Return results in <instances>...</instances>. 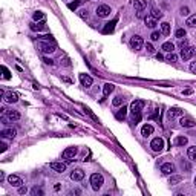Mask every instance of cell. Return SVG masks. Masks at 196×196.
<instances>
[{
  "label": "cell",
  "instance_id": "1",
  "mask_svg": "<svg viewBox=\"0 0 196 196\" xmlns=\"http://www.w3.org/2000/svg\"><path fill=\"white\" fill-rule=\"evenodd\" d=\"M103 184H104V178H103V175H100V173H94L92 176H90V185H92V188L94 190H100L101 187H103Z\"/></svg>",
  "mask_w": 196,
  "mask_h": 196
},
{
  "label": "cell",
  "instance_id": "2",
  "mask_svg": "<svg viewBox=\"0 0 196 196\" xmlns=\"http://www.w3.org/2000/svg\"><path fill=\"white\" fill-rule=\"evenodd\" d=\"M144 104H146V101H142V100H135V101H132V104H130V112L133 113V115L141 113Z\"/></svg>",
  "mask_w": 196,
  "mask_h": 196
},
{
  "label": "cell",
  "instance_id": "3",
  "mask_svg": "<svg viewBox=\"0 0 196 196\" xmlns=\"http://www.w3.org/2000/svg\"><path fill=\"white\" fill-rule=\"evenodd\" d=\"M142 46H144L142 37H140V35H133V37L130 39V48H132L133 51H140Z\"/></svg>",
  "mask_w": 196,
  "mask_h": 196
},
{
  "label": "cell",
  "instance_id": "4",
  "mask_svg": "<svg viewBox=\"0 0 196 196\" xmlns=\"http://www.w3.org/2000/svg\"><path fill=\"white\" fill-rule=\"evenodd\" d=\"M195 54H196V48H193V46H187V48L181 49V58L184 60V61L190 60Z\"/></svg>",
  "mask_w": 196,
  "mask_h": 196
},
{
  "label": "cell",
  "instance_id": "5",
  "mask_svg": "<svg viewBox=\"0 0 196 196\" xmlns=\"http://www.w3.org/2000/svg\"><path fill=\"white\" fill-rule=\"evenodd\" d=\"M112 13V9H111V6L109 5H100L97 8V15L98 17H101V18H104V17H109Z\"/></svg>",
  "mask_w": 196,
  "mask_h": 196
},
{
  "label": "cell",
  "instance_id": "6",
  "mask_svg": "<svg viewBox=\"0 0 196 196\" xmlns=\"http://www.w3.org/2000/svg\"><path fill=\"white\" fill-rule=\"evenodd\" d=\"M150 147H152L153 152H161L164 149V140L162 138H153L150 142Z\"/></svg>",
  "mask_w": 196,
  "mask_h": 196
},
{
  "label": "cell",
  "instance_id": "7",
  "mask_svg": "<svg viewBox=\"0 0 196 196\" xmlns=\"http://www.w3.org/2000/svg\"><path fill=\"white\" fill-rule=\"evenodd\" d=\"M40 49H42V52H44V54H51V52L55 51V43L42 42L40 43Z\"/></svg>",
  "mask_w": 196,
  "mask_h": 196
},
{
  "label": "cell",
  "instance_id": "8",
  "mask_svg": "<svg viewBox=\"0 0 196 196\" xmlns=\"http://www.w3.org/2000/svg\"><path fill=\"white\" fill-rule=\"evenodd\" d=\"M49 167L52 168L54 172H57V173H63V172H66V164H64V162H57V161H54V162L49 164Z\"/></svg>",
  "mask_w": 196,
  "mask_h": 196
},
{
  "label": "cell",
  "instance_id": "9",
  "mask_svg": "<svg viewBox=\"0 0 196 196\" xmlns=\"http://www.w3.org/2000/svg\"><path fill=\"white\" fill-rule=\"evenodd\" d=\"M179 123H181L182 127H188V129H192V127H196V121L193 120V118H190V116H182Z\"/></svg>",
  "mask_w": 196,
  "mask_h": 196
},
{
  "label": "cell",
  "instance_id": "10",
  "mask_svg": "<svg viewBox=\"0 0 196 196\" xmlns=\"http://www.w3.org/2000/svg\"><path fill=\"white\" fill-rule=\"evenodd\" d=\"M77 155V147H68L63 153H61V158L63 159H70V158H74Z\"/></svg>",
  "mask_w": 196,
  "mask_h": 196
},
{
  "label": "cell",
  "instance_id": "11",
  "mask_svg": "<svg viewBox=\"0 0 196 196\" xmlns=\"http://www.w3.org/2000/svg\"><path fill=\"white\" fill-rule=\"evenodd\" d=\"M8 182H9L13 187H20V185L23 184L22 178H20V176H17V175H9V176H8Z\"/></svg>",
  "mask_w": 196,
  "mask_h": 196
},
{
  "label": "cell",
  "instance_id": "12",
  "mask_svg": "<svg viewBox=\"0 0 196 196\" xmlns=\"http://www.w3.org/2000/svg\"><path fill=\"white\" fill-rule=\"evenodd\" d=\"M84 178V172L81 168H75L72 173H70V179L72 181H81Z\"/></svg>",
  "mask_w": 196,
  "mask_h": 196
},
{
  "label": "cell",
  "instance_id": "13",
  "mask_svg": "<svg viewBox=\"0 0 196 196\" xmlns=\"http://www.w3.org/2000/svg\"><path fill=\"white\" fill-rule=\"evenodd\" d=\"M80 81H81V84H83L84 87H90L92 83H94L92 77H89L87 74H80Z\"/></svg>",
  "mask_w": 196,
  "mask_h": 196
},
{
  "label": "cell",
  "instance_id": "14",
  "mask_svg": "<svg viewBox=\"0 0 196 196\" xmlns=\"http://www.w3.org/2000/svg\"><path fill=\"white\" fill-rule=\"evenodd\" d=\"M161 172H162V175H173L175 166H173L172 162H166V164L161 166Z\"/></svg>",
  "mask_w": 196,
  "mask_h": 196
},
{
  "label": "cell",
  "instance_id": "15",
  "mask_svg": "<svg viewBox=\"0 0 196 196\" xmlns=\"http://www.w3.org/2000/svg\"><path fill=\"white\" fill-rule=\"evenodd\" d=\"M6 103H17L18 101V95L15 94V92H8V94H5V98H3Z\"/></svg>",
  "mask_w": 196,
  "mask_h": 196
},
{
  "label": "cell",
  "instance_id": "16",
  "mask_svg": "<svg viewBox=\"0 0 196 196\" xmlns=\"http://www.w3.org/2000/svg\"><path fill=\"white\" fill-rule=\"evenodd\" d=\"M116 22H118V18H113L112 22L106 23V26H104V29H103V32H104V34H109V32H112L113 29H115V25H116Z\"/></svg>",
  "mask_w": 196,
  "mask_h": 196
},
{
  "label": "cell",
  "instance_id": "17",
  "mask_svg": "<svg viewBox=\"0 0 196 196\" xmlns=\"http://www.w3.org/2000/svg\"><path fill=\"white\" fill-rule=\"evenodd\" d=\"M152 133H153V126H150V124L142 126V129H141V135L142 137H150Z\"/></svg>",
  "mask_w": 196,
  "mask_h": 196
},
{
  "label": "cell",
  "instance_id": "18",
  "mask_svg": "<svg viewBox=\"0 0 196 196\" xmlns=\"http://www.w3.org/2000/svg\"><path fill=\"white\" fill-rule=\"evenodd\" d=\"M147 6V2L146 0H135L133 2V8L137 11H144V8Z\"/></svg>",
  "mask_w": 196,
  "mask_h": 196
},
{
  "label": "cell",
  "instance_id": "19",
  "mask_svg": "<svg viewBox=\"0 0 196 196\" xmlns=\"http://www.w3.org/2000/svg\"><path fill=\"white\" fill-rule=\"evenodd\" d=\"M167 113H168V118H175V116H181L182 111L179 107H170Z\"/></svg>",
  "mask_w": 196,
  "mask_h": 196
},
{
  "label": "cell",
  "instance_id": "20",
  "mask_svg": "<svg viewBox=\"0 0 196 196\" xmlns=\"http://www.w3.org/2000/svg\"><path fill=\"white\" fill-rule=\"evenodd\" d=\"M0 135H2L3 138H14V137H15V130H14V129H3V130L0 132Z\"/></svg>",
  "mask_w": 196,
  "mask_h": 196
},
{
  "label": "cell",
  "instance_id": "21",
  "mask_svg": "<svg viewBox=\"0 0 196 196\" xmlns=\"http://www.w3.org/2000/svg\"><path fill=\"white\" fill-rule=\"evenodd\" d=\"M31 29H34V31H43V29H46L44 20H40V22H37V23H32V25H31Z\"/></svg>",
  "mask_w": 196,
  "mask_h": 196
},
{
  "label": "cell",
  "instance_id": "22",
  "mask_svg": "<svg viewBox=\"0 0 196 196\" xmlns=\"http://www.w3.org/2000/svg\"><path fill=\"white\" fill-rule=\"evenodd\" d=\"M144 22H146V26H147V28H155V26H156V18L152 17V15H147V17L144 18Z\"/></svg>",
  "mask_w": 196,
  "mask_h": 196
},
{
  "label": "cell",
  "instance_id": "23",
  "mask_svg": "<svg viewBox=\"0 0 196 196\" xmlns=\"http://www.w3.org/2000/svg\"><path fill=\"white\" fill-rule=\"evenodd\" d=\"M113 89H115L113 84H111V83L104 84V87H103V95H104V97H109V95L113 92Z\"/></svg>",
  "mask_w": 196,
  "mask_h": 196
},
{
  "label": "cell",
  "instance_id": "24",
  "mask_svg": "<svg viewBox=\"0 0 196 196\" xmlns=\"http://www.w3.org/2000/svg\"><path fill=\"white\" fill-rule=\"evenodd\" d=\"M6 116H8L11 121H17V120H20V113L17 112V111H8V112H6Z\"/></svg>",
  "mask_w": 196,
  "mask_h": 196
},
{
  "label": "cell",
  "instance_id": "25",
  "mask_svg": "<svg viewBox=\"0 0 196 196\" xmlns=\"http://www.w3.org/2000/svg\"><path fill=\"white\" fill-rule=\"evenodd\" d=\"M181 181H182V176H179V175H172V176H170V179H168V184L176 185V184H179Z\"/></svg>",
  "mask_w": 196,
  "mask_h": 196
},
{
  "label": "cell",
  "instance_id": "26",
  "mask_svg": "<svg viewBox=\"0 0 196 196\" xmlns=\"http://www.w3.org/2000/svg\"><path fill=\"white\" fill-rule=\"evenodd\" d=\"M187 155H188V158H190L192 161H195V162H196V146H192V147H188V150H187Z\"/></svg>",
  "mask_w": 196,
  "mask_h": 196
},
{
  "label": "cell",
  "instance_id": "27",
  "mask_svg": "<svg viewBox=\"0 0 196 196\" xmlns=\"http://www.w3.org/2000/svg\"><path fill=\"white\" fill-rule=\"evenodd\" d=\"M161 34L162 35H168L170 34V23H167V22L161 23Z\"/></svg>",
  "mask_w": 196,
  "mask_h": 196
},
{
  "label": "cell",
  "instance_id": "28",
  "mask_svg": "<svg viewBox=\"0 0 196 196\" xmlns=\"http://www.w3.org/2000/svg\"><path fill=\"white\" fill-rule=\"evenodd\" d=\"M162 51H166V52H173V51H175V44L172 42H166L162 44Z\"/></svg>",
  "mask_w": 196,
  "mask_h": 196
},
{
  "label": "cell",
  "instance_id": "29",
  "mask_svg": "<svg viewBox=\"0 0 196 196\" xmlns=\"http://www.w3.org/2000/svg\"><path fill=\"white\" fill-rule=\"evenodd\" d=\"M84 2H86V0H75L74 3H69V5H68V8H69V9H72V11H75V9H77V8H78L81 3H84Z\"/></svg>",
  "mask_w": 196,
  "mask_h": 196
},
{
  "label": "cell",
  "instance_id": "30",
  "mask_svg": "<svg viewBox=\"0 0 196 196\" xmlns=\"http://www.w3.org/2000/svg\"><path fill=\"white\" fill-rule=\"evenodd\" d=\"M185 34H187V32H185V29H182V28H178L176 31H175V37H176V39H179V40L185 37Z\"/></svg>",
  "mask_w": 196,
  "mask_h": 196
},
{
  "label": "cell",
  "instance_id": "31",
  "mask_svg": "<svg viewBox=\"0 0 196 196\" xmlns=\"http://www.w3.org/2000/svg\"><path fill=\"white\" fill-rule=\"evenodd\" d=\"M127 111H129V109H127L126 106H123V107H121V109L118 111V113H116V118H118V120H121V118H124V116H126V115H127Z\"/></svg>",
  "mask_w": 196,
  "mask_h": 196
},
{
  "label": "cell",
  "instance_id": "32",
  "mask_svg": "<svg viewBox=\"0 0 196 196\" xmlns=\"http://www.w3.org/2000/svg\"><path fill=\"white\" fill-rule=\"evenodd\" d=\"M187 25H188L190 28H196V14L190 15V17L187 18Z\"/></svg>",
  "mask_w": 196,
  "mask_h": 196
},
{
  "label": "cell",
  "instance_id": "33",
  "mask_svg": "<svg viewBox=\"0 0 196 196\" xmlns=\"http://www.w3.org/2000/svg\"><path fill=\"white\" fill-rule=\"evenodd\" d=\"M152 17H155V18H156V20H158V18H161V17H162V13H161V9H158V8H152Z\"/></svg>",
  "mask_w": 196,
  "mask_h": 196
},
{
  "label": "cell",
  "instance_id": "34",
  "mask_svg": "<svg viewBox=\"0 0 196 196\" xmlns=\"http://www.w3.org/2000/svg\"><path fill=\"white\" fill-rule=\"evenodd\" d=\"M32 18H34V22H40V20H44V14H43L42 11H37V13H34Z\"/></svg>",
  "mask_w": 196,
  "mask_h": 196
},
{
  "label": "cell",
  "instance_id": "35",
  "mask_svg": "<svg viewBox=\"0 0 196 196\" xmlns=\"http://www.w3.org/2000/svg\"><path fill=\"white\" fill-rule=\"evenodd\" d=\"M181 167H182V170H185V172H190V170H192V166H190V162H188L187 159H182L181 161Z\"/></svg>",
  "mask_w": 196,
  "mask_h": 196
},
{
  "label": "cell",
  "instance_id": "36",
  "mask_svg": "<svg viewBox=\"0 0 196 196\" xmlns=\"http://www.w3.org/2000/svg\"><path fill=\"white\" fill-rule=\"evenodd\" d=\"M187 142H188L187 137H178V138H176V144H178V146H185Z\"/></svg>",
  "mask_w": 196,
  "mask_h": 196
},
{
  "label": "cell",
  "instance_id": "37",
  "mask_svg": "<svg viewBox=\"0 0 196 196\" xmlns=\"http://www.w3.org/2000/svg\"><path fill=\"white\" fill-rule=\"evenodd\" d=\"M31 195L32 196H43V190L42 188H39V187H34V188H31Z\"/></svg>",
  "mask_w": 196,
  "mask_h": 196
},
{
  "label": "cell",
  "instance_id": "38",
  "mask_svg": "<svg viewBox=\"0 0 196 196\" xmlns=\"http://www.w3.org/2000/svg\"><path fill=\"white\" fill-rule=\"evenodd\" d=\"M166 60L170 61V63H175V61L178 60V55H176V54H173V52H168V55L166 57Z\"/></svg>",
  "mask_w": 196,
  "mask_h": 196
},
{
  "label": "cell",
  "instance_id": "39",
  "mask_svg": "<svg viewBox=\"0 0 196 196\" xmlns=\"http://www.w3.org/2000/svg\"><path fill=\"white\" fill-rule=\"evenodd\" d=\"M123 103H124V98L123 97H115L113 98V101H112L113 106H121Z\"/></svg>",
  "mask_w": 196,
  "mask_h": 196
},
{
  "label": "cell",
  "instance_id": "40",
  "mask_svg": "<svg viewBox=\"0 0 196 196\" xmlns=\"http://www.w3.org/2000/svg\"><path fill=\"white\" fill-rule=\"evenodd\" d=\"M150 39H152L153 42H158V40L161 39V32H158V31H153V32H152V35H150Z\"/></svg>",
  "mask_w": 196,
  "mask_h": 196
},
{
  "label": "cell",
  "instance_id": "41",
  "mask_svg": "<svg viewBox=\"0 0 196 196\" xmlns=\"http://www.w3.org/2000/svg\"><path fill=\"white\" fill-rule=\"evenodd\" d=\"M2 70H3V78H5V80H9V78H11V74H9V70L6 69V66H2Z\"/></svg>",
  "mask_w": 196,
  "mask_h": 196
},
{
  "label": "cell",
  "instance_id": "42",
  "mask_svg": "<svg viewBox=\"0 0 196 196\" xmlns=\"http://www.w3.org/2000/svg\"><path fill=\"white\" fill-rule=\"evenodd\" d=\"M84 112L87 113V115H89V116H90L92 120H95V121H98V118H97V116H95V115H94V113H92V111H90V109H87V107H84Z\"/></svg>",
  "mask_w": 196,
  "mask_h": 196
},
{
  "label": "cell",
  "instance_id": "43",
  "mask_svg": "<svg viewBox=\"0 0 196 196\" xmlns=\"http://www.w3.org/2000/svg\"><path fill=\"white\" fill-rule=\"evenodd\" d=\"M187 46H190V44H188V40H185V39L182 40V39H181V42H179V48L184 49V48H187Z\"/></svg>",
  "mask_w": 196,
  "mask_h": 196
},
{
  "label": "cell",
  "instance_id": "44",
  "mask_svg": "<svg viewBox=\"0 0 196 196\" xmlns=\"http://www.w3.org/2000/svg\"><path fill=\"white\" fill-rule=\"evenodd\" d=\"M26 193H28V188L23 187V185H20L18 187V195H26Z\"/></svg>",
  "mask_w": 196,
  "mask_h": 196
},
{
  "label": "cell",
  "instance_id": "45",
  "mask_svg": "<svg viewBox=\"0 0 196 196\" xmlns=\"http://www.w3.org/2000/svg\"><path fill=\"white\" fill-rule=\"evenodd\" d=\"M80 17H81V18H89V13H87V11H80Z\"/></svg>",
  "mask_w": 196,
  "mask_h": 196
},
{
  "label": "cell",
  "instance_id": "46",
  "mask_svg": "<svg viewBox=\"0 0 196 196\" xmlns=\"http://www.w3.org/2000/svg\"><path fill=\"white\" fill-rule=\"evenodd\" d=\"M146 48H147V52H150V54H153V52H155V48L150 44V43H147V46H146Z\"/></svg>",
  "mask_w": 196,
  "mask_h": 196
},
{
  "label": "cell",
  "instance_id": "47",
  "mask_svg": "<svg viewBox=\"0 0 196 196\" xmlns=\"http://www.w3.org/2000/svg\"><path fill=\"white\" fill-rule=\"evenodd\" d=\"M190 70H192L193 74H196V61H192V63H190Z\"/></svg>",
  "mask_w": 196,
  "mask_h": 196
},
{
  "label": "cell",
  "instance_id": "48",
  "mask_svg": "<svg viewBox=\"0 0 196 196\" xmlns=\"http://www.w3.org/2000/svg\"><path fill=\"white\" fill-rule=\"evenodd\" d=\"M181 14L182 15H188V8H187V6H182L181 8Z\"/></svg>",
  "mask_w": 196,
  "mask_h": 196
},
{
  "label": "cell",
  "instance_id": "49",
  "mask_svg": "<svg viewBox=\"0 0 196 196\" xmlns=\"http://www.w3.org/2000/svg\"><path fill=\"white\" fill-rule=\"evenodd\" d=\"M159 116H161V111H159V109H155V115L150 116V118H159Z\"/></svg>",
  "mask_w": 196,
  "mask_h": 196
},
{
  "label": "cell",
  "instance_id": "50",
  "mask_svg": "<svg viewBox=\"0 0 196 196\" xmlns=\"http://www.w3.org/2000/svg\"><path fill=\"white\" fill-rule=\"evenodd\" d=\"M43 61H44V63H46V64H54V61H52V60H51V58H44V60H43Z\"/></svg>",
  "mask_w": 196,
  "mask_h": 196
},
{
  "label": "cell",
  "instance_id": "51",
  "mask_svg": "<svg viewBox=\"0 0 196 196\" xmlns=\"http://www.w3.org/2000/svg\"><path fill=\"white\" fill-rule=\"evenodd\" d=\"M192 92H193V90H192V89H185V90H184V92H182V94H184V95H190V94H192Z\"/></svg>",
  "mask_w": 196,
  "mask_h": 196
},
{
  "label": "cell",
  "instance_id": "52",
  "mask_svg": "<svg viewBox=\"0 0 196 196\" xmlns=\"http://www.w3.org/2000/svg\"><path fill=\"white\" fill-rule=\"evenodd\" d=\"M156 58H158V60H159V61H161V60H164V57L161 55V54H156Z\"/></svg>",
  "mask_w": 196,
  "mask_h": 196
},
{
  "label": "cell",
  "instance_id": "53",
  "mask_svg": "<svg viewBox=\"0 0 196 196\" xmlns=\"http://www.w3.org/2000/svg\"><path fill=\"white\" fill-rule=\"evenodd\" d=\"M195 187H196V178H195Z\"/></svg>",
  "mask_w": 196,
  "mask_h": 196
}]
</instances>
